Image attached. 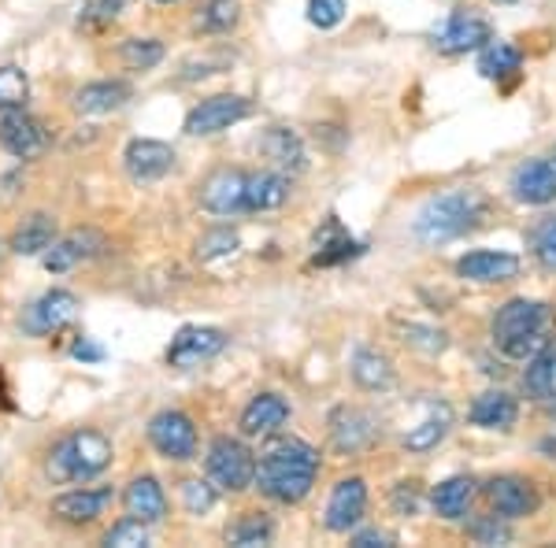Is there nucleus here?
Instances as JSON below:
<instances>
[{
  "label": "nucleus",
  "mask_w": 556,
  "mask_h": 548,
  "mask_svg": "<svg viewBox=\"0 0 556 548\" xmlns=\"http://www.w3.org/2000/svg\"><path fill=\"white\" fill-rule=\"evenodd\" d=\"M0 149L15 160H38L49 149V133L26 107H0Z\"/></svg>",
  "instance_id": "9"
},
{
  "label": "nucleus",
  "mask_w": 556,
  "mask_h": 548,
  "mask_svg": "<svg viewBox=\"0 0 556 548\" xmlns=\"http://www.w3.org/2000/svg\"><path fill=\"white\" fill-rule=\"evenodd\" d=\"M260 152L267 156V164L290 178L308 167V152H304L301 133L290 127H267L264 138H260Z\"/></svg>",
  "instance_id": "22"
},
{
  "label": "nucleus",
  "mask_w": 556,
  "mask_h": 548,
  "mask_svg": "<svg viewBox=\"0 0 556 548\" xmlns=\"http://www.w3.org/2000/svg\"><path fill=\"white\" fill-rule=\"evenodd\" d=\"M523 393L538 404L556 400V341L549 348H542L538 356L527 359L523 371Z\"/></svg>",
  "instance_id": "29"
},
{
  "label": "nucleus",
  "mask_w": 556,
  "mask_h": 548,
  "mask_svg": "<svg viewBox=\"0 0 556 548\" xmlns=\"http://www.w3.org/2000/svg\"><path fill=\"white\" fill-rule=\"evenodd\" d=\"M312 248H316V253H312V267H338L364 253V245L342 227L338 215L323 219V227L316 230V238H312Z\"/></svg>",
  "instance_id": "19"
},
{
  "label": "nucleus",
  "mask_w": 556,
  "mask_h": 548,
  "mask_svg": "<svg viewBox=\"0 0 556 548\" xmlns=\"http://www.w3.org/2000/svg\"><path fill=\"white\" fill-rule=\"evenodd\" d=\"M486 500H490V511L508 523L516 519H527L538 511V489L531 479H519V474H497V479L486 482Z\"/></svg>",
  "instance_id": "11"
},
{
  "label": "nucleus",
  "mask_w": 556,
  "mask_h": 548,
  "mask_svg": "<svg viewBox=\"0 0 556 548\" xmlns=\"http://www.w3.org/2000/svg\"><path fill=\"white\" fill-rule=\"evenodd\" d=\"M123 508H127V515L141 519V523H149V526L164 523V515H167L164 485L152 479V474H138V479L127 485V493H123Z\"/></svg>",
  "instance_id": "24"
},
{
  "label": "nucleus",
  "mask_w": 556,
  "mask_h": 548,
  "mask_svg": "<svg viewBox=\"0 0 556 548\" xmlns=\"http://www.w3.org/2000/svg\"><path fill=\"white\" fill-rule=\"evenodd\" d=\"M119 60L130 71H152L160 60H164V44H160L156 38H130V41H123Z\"/></svg>",
  "instance_id": "37"
},
{
  "label": "nucleus",
  "mask_w": 556,
  "mask_h": 548,
  "mask_svg": "<svg viewBox=\"0 0 556 548\" xmlns=\"http://www.w3.org/2000/svg\"><path fill=\"white\" fill-rule=\"evenodd\" d=\"M538 448H542V453L549 456V460H556V437H545V442L538 445Z\"/></svg>",
  "instance_id": "50"
},
{
  "label": "nucleus",
  "mask_w": 556,
  "mask_h": 548,
  "mask_svg": "<svg viewBox=\"0 0 556 548\" xmlns=\"http://www.w3.org/2000/svg\"><path fill=\"white\" fill-rule=\"evenodd\" d=\"M353 545L356 548H390L393 537L382 534V530H364V534H353Z\"/></svg>",
  "instance_id": "48"
},
{
  "label": "nucleus",
  "mask_w": 556,
  "mask_h": 548,
  "mask_svg": "<svg viewBox=\"0 0 556 548\" xmlns=\"http://www.w3.org/2000/svg\"><path fill=\"white\" fill-rule=\"evenodd\" d=\"M493 41V26L482 20V15H475L471 8H464V12H456L450 23L438 30V52H445V56H464V52H479L482 44Z\"/></svg>",
  "instance_id": "14"
},
{
  "label": "nucleus",
  "mask_w": 556,
  "mask_h": 548,
  "mask_svg": "<svg viewBox=\"0 0 556 548\" xmlns=\"http://www.w3.org/2000/svg\"><path fill=\"white\" fill-rule=\"evenodd\" d=\"M245 170H230V167H223V170H215V175L204 178V186H201V208L204 212H212V215H241L245 212Z\"/></svg>",
  "instance_id": "17"
},
{
  "label": "nucleus",
  "mask_w": 556,
  "mask_h": 548,
  "mask_svg": "<svg viewBox=\"0 0 556 548\" xmlns=\"http://www.w3.org/2000/svg\"><path fill=\"white\" fill-rule=\"evenodd\" d=\"M156 4H178V0H156Z\"/></svg>",
  "instance_id": "52"
},
{
  "label": "nucleus",
  "mask_w": 556,
  "mask_h": 548,
  "mask_svg": "<svg viewBox=\"0 0 556 548\" xmlns=\"http://www.w3.org/2000/svg\"><path fill=\"white\" fill-rule=\"evenodd\" d=\"M238 245H241V241H238L235 230H230V227H215V230L204 233L201 241H197V259L212 264V259H219V256H230Z\"/></svg>",
  "instance_id": "40"
},
{
  "label": "nucleus",
  "mask_w": 556,
  "mask_h": 548,
  "mask_svg": "<svg viewBox=\"0 0 556 548\" xmlns=\"http://www.w3.org/2000/svg\"><path fill=\"white\" fill-rule=\"evenodd\" d=\"M493 4H516V0H493Z\"/></svg>",
  "instance_id": "51"
},
{
  "label": "nucleus",
  "mask_w": 556,
  "mask_h": 548,
  "mask_svg": "<svg viewBox=\"0 0 556 548\" xmlns=\"http://www.w3.org/2000/svg\"><path fill=\"white\" fill-rule=\"evenodd\" d=\"M401 341L412 348H419V353H427V356H438V353L450 348V334L438 330V327H424V322H405V327H401Z\"/></svg>",
  "instance_id": "38"
},
{
  "label": "nucleus",
  "mask_w": 556,
  "mask_h": 548,
  "mask_svg": "<svg viewBox=\"0 0 556 548\" xmlns=\"http://www.w3.org/2000/svg\"><path fill=\"white\" fill-rule=\"evenodd\" d=\"M468 537L475 545H508L513 541V530H508V519L501 515H482L468 526Z\"/></svg>",
  "instance_id": "41"
},
{
  "label": "nucleus",
  "mask_w": 556,
  "mask_h": 548,
  "mask_svg": "<svg viewBox=\"0 0 556 548\" xmlns=\"http://www.w3.org/2000/svg\"><path fill=\"white\" fill-rule=\"evenodd\" d=\"M71 356L83 359V364H101V359H104V348H101V345H93L89 337H78L75 345H71Z\"/></svg>",
  "instance_id": "47"
},
{
  "label": "nucleus",
  "mask_w": 556,
  "mask_h": 548,
  "mask_svg": "<svg viewBox=\"0 0 556 548\" xmlns=\"http://www.w3.org/2000/svg\"><path fill=\"white\" fill-rule=\"evenodd\" d=\"M490 330H493V345L501 348V356L519 359V364H527V359L538 356L542 348H549L556 341L553 308L542 301H527V296H516V301L501 304Z\"/></svg>",
  "instance_id": "2"
},
{
  "label": "nucleus",
  "mask_w": 556,
  "mask_h": 548,
  "mask_svg": "<svg viewBox=\"0 0 556 548\" xmlns=\"http://www.w3.org/2000/svg\"><path fill=\"white\" fill-rule=\"evenodd\" d=\"M26 97H30V78H26V71L15 64L0 67V107H23Z\"/></svg>",
  "instance_id": "39"
},
{
  "label": "nucleus",
  "mask_w": 556,
  "mask_h": 548,
  "mask_svg": "<svg viewBox=\"0 0 556 548\" xmlns=\"http://www.w3.org/2000/svg\"><path fill=\"white\" fill-rule=\"evenodd\" d=\"M345 12H349L345 0H308V23L319 26V30H334L345 20Z\"/></svg>",
  "instance_id": "44"
},
{
  "label": "nucleus",
  "mask_w": 556,
  "mask_h": 548,
  "mask_svg": "<svg viewBox=\"0 0 556 548\" xmlns=\"http://www.w3.org/2000/svg\"><path fill=\"white\" fill-rule=\"evenodd\" d=\"M513 196L519 204H553L556 201V156L527 160L513 170Z\"/></svg>",
  "instance_id": "16"
},
{
  "label": "nucleus",
  "mask_w": 556,
  "mask_h": 548,
  "mask_svg": "<svg viewBox=\"0 0 556 548\" xmlns=\"http://www.w3.org/2000/svg\"><path fill=\"white\" fill-rule=\"evenodd\" d=\"M75 316H78V296L67 290H49L26 308L23 330L30 337H49V334H60L64 327H71Z\"/></svg>",
  "instance_id": "10"
},
{
  "label": "nucleus",
  "mask_w": 556,
  "mask_h": 548,
  "mask_svg": "<svg viewBox=\"0 0 556 548\" xmlns=\"http://www.w3.org/2000/svg\"><path fill=\"white\" fill-rule=\"evenodd\" d=\"M275 537V523L267 511H245L235 526L227 530V541L238 548H260V545H271Z\"/></svg>",
  "instance_id": "34"
},
{
  "label": "nucleus",
  "mask_w": 556,
  "mask_h": 548,
  "mask_svg": "<svg viewBox=\"0 0 556 548\" xmlns=\"http://www.w3.org/2000/svg\"><path fill=\"white\" fill-rule=\"evenodd\" d=\"M108 248V238L101 230L86 227V230H71L67 238H56L49 248H45V271L52 275H64V271H75L78 264L86 259L101 256Z\"/></svg>",
  "instance_id": "12"
},
{
  "label": "nucleus",
  "mask_w": 556,
  "mask_h": 548,
  "mask_svg": "<svg viewBox=\"0 0 556 548\" xmlns=\"http://www.w3.org/2000/svg\"><path fill=\"white\" fill-rule=\"evenodd\" d=\"M123 164L134 182H160L175 170V149L156 138H134L123 149Z\"/></svg>",
  "instance_id": "15"
},
{
  "label": "nucleus",
  "mask_w": 556,
  "mask_h": 548,
  "mask_svg": "<svg viewBox=\"0 0 556 548\" xmlns=\"http://www.w3.org/2000/svg\"><path fill=\"white\" fill-rule=\"evenodd\" d=\"M130 101V86L127 82H89L75 93V107L83 115H108L119 112Z\"/></svg>",
  "instance_id": "30"
},
{
  "label": "nucleus",
  "mask_w": 556,
  "mask_h": 548,
  "mask_svg": "<svg viewBox=\"0 0 556 548\" xmlns=\"http://www.w3.org/2000/svg\"><path fill=\"white\" fill-rule=\"evenodd\" d=\"M149 442L164 460L186 463L197 456V426H193V419L178 408L156 411V416L149 419Z\"/></svg>",
  "instance_id": "6"
},
{
  "label": "nucleus",
  "mask_w": 556,
  "mask_h": 548,
  "mask_svg": "<svg viewBox=\"0 0 556 548\" xmlns=\"http://www.w3.org/2000/svg\"><path fill=\"white\" fill-rule=\"evenodd\" d=\"M56 241V222L52 215L45 212H34L30 219H23L20 227L12 233V253L20 256H45V248Z\"/></svg>",
  "instance_id": "31"
},
{
  "label": "nucleus",
  "mask_w": 556,
  "mask_h": 548,
  "mask_svg": "<svg viewBox=\"0 0 556 548\" xmlns=\"http://www.w3.org/2000/svg\"><path fill=\"white\" fill-rule=\"evenodd\" d=\"M390 505L397 515H416L419 511V482H397L390 493Z\"/></svg>",
  "instance_id": "46"
},
{
  "label": "nucleus",
  "mask_w": 556,
  "mask_h": 548,
  "mask_svg": "<svg viewBox=\"0 0 556 548\" xmlns=\"http://www.w3.org/2000/svg\"><path fill=\"white\" fill-rule=\"evenodd\" d=\"M290 201V175L282 170H256V175L245 178V212H275Z\"/></svg>",
  "instance_id": "26"
},
{
  "label": "nucleus",
  "mask_w": 556,
  "mask_h": 548,
  "mask_svg": "<svg viewBox=\"0 0 556 548\" xmlns=\"http://www.w3.org/2000/svg\"><path fill=\"white\" fill-rule=\"evenodd\" d=\"M319 474V453L301 437H278L256 463V489L275 505H301Z\"/></svg>",
  "instance_id": "1"
},
{
  "label": "nucleus",
  "mask_w": 556,
  "mask_h": 548,
  "mask_svg": "<svg viewBox=\"0 0 556 548\" xmlns=\"http://www.w3.org/2000/svg\"><path fill=\"white\" fill-rule=\"evenodd\" d=\"M456 275L468 282L493 285V282H513L519 275V256L513 253H490V248H475V253L456 259Z\"/></svg>",
  "instance_id": "21"
},
{
  "label": "nucleus",
  "mask_w": 556,
  "mask_h": 548,
  "mask_svg": "<svg viewBox=\"0 0 556 548\" xmlns=\"http://www.w3.org/2000/svg\"><path fill=\"white\" fill-rule=\"evenodd\" d=\"M112 456L115 448L101 430H75L64 442L52 445L49 460H45V474L60 485H78L104 474L112 467Z\"/></svg>",
  "instance_id": "4"
},
{
  "label": "nucleus",
  "mask_w": 556,
  "mask_h": 548,
  "mask_svg": "<svg viewBox=\"0 0 556 548\" xmlns=\"http://www.w3.org/2000/svg\"><path fill=\"white\" fill-rule=\"evenodd\" d=\"M490 215V201L479 190H453L442 196H430L424 208L416 212V238L424 245H445V241L464 238L468 230L482 227V219Z\"/></svg>",
  "instance_id": "3"
},
{
  "label": "nucleus",
  "mask_w": 556,
  "mask_h": 548,
  "mask_svg": "<svg viewBox=\"0 0 556 548\" xmlns=\"http://www.w3.org/2000/svg\"><path fill=\"white\" fill-rule=\"evenodd\" d=\"M349 371H353V382L367 393H379L393 385V364L382 353H375V348H361L353 356V364H349Z\"/></svg>",
  "instance_id": "33"
},
{
  "label": "nucleus",
  "mask_w": 556,
  "mask_h": 548,
  "mask_svg": "<svg viewBox=\"0 0 556 548\" xmlns=\"http://www.w3.org/2000/svg\"><path fill=\"white\" fill-rule=\"evenodd\" d=\"M364 515H367V482L356 479V474L353 479H342L330 489L323 523H327L330 534H349V530L364 523Z\"/></svg>",
  "instance_id": "13"
},
{
  "label": "nucleus",
  "mask_w": 556,
  "mask_h": 548,
  "mask_svg": "<svg viewBox=\"0 0 556 548\" xmlns=\"http://www.w3.org/2000/svg\"><path fill=\"white\" fill-rule=\"evenodd\" d=\"M450 426H453V408L445 400H430L427 404V416L419 419L416 426H408L405 448H408V453H430V448H438V445L445 442Z\"/></svg>",
  "instance_id": "28"
},
{
  "label": "nucleus",
  "mask_w": 556,
  "mask_h": 548,
  "mask_svg": "<svg viewBox=\"0 0 556 548\" xmlns=\"http://www.w3.org/2000/svg\"><path fill=\"white\" fill-rule=\"evenodd\" d=\"M330 442L345 456L364 453V448L375 442V419L367 416L364 408L342 404V408H334V416H330Z\"/></svg>",
  "instance_id": "20"
},
{
  "label": "nucleus",
  "mask_w": 556,
  "mask_h": 548,
  "mask_svg": "<svg viewBox=\"0 0 556 548\" xmlns=\"http://www.w3.org/2000/svg\"><path fill=\"white\" fill-rule=\"evenodd\" d=\"M519 67H523V52L513 41H486L479 49V75L490 78V82L519 75Z\"/></svg>",
  "instance_id": "32"
},
{
  "label": "nucleus",
  "mask_w": 556,
  "mask_h": 548,
  "mask_svg": "<svg viewBox=\"0 0 556 548\" xmlns=\"http://www.w3.org/2000/svg\"><path fill=\"white\" fill-rule=\"evenodd\" d=\"M471 505H475V479H468V474H453V479L438 482L434 489H430V508H434V515L445 519V523L468 519Z\"/></svg>",
  "instance_id": "25"
},
{
  "label": "nucleus",
  "mask_w": 556,
  "mask_h": 548,
  "mask_svg": "<svg viewBox=\"0 0 556 548\" xmlns=\"http://www.w3.org/2000/svg\"><path fill=\"white\" fill-rule=\"evenodd\" d=\"M119 12H123V0H83V15H78V23L83 26H108Z\"/></svg>",
  "instance_id": "45"
},
{
  "label": "nucleus",
  "mask_w": 556,
  "mask_h": 548,
  "mask_svg": "<svg viewBox=\"0 0 556 548\" xmlns=\"http://www.w3.org/2000/svg\"><path fill=\"white\" fill-rule=\"evenodd\" d=\"M531 253L545 271L556 275V215H542L531 227Z\"/></svg>",
  "instance_id": "36"
},
{
  "label": "nucleus",
  "mask_w": 556,
  "mask_h": 548,
  "mask_svg": "<svg viewBox=\"0 0 556 548\" xmlns=\"http://www.w3.org/2000/svg\"><path fill=\"white\" fill-rule=\"evenodd\" d=\"M290 422V400L278 393H260L241 411V434L245 437H275Z\"/></svg>",
  "instance_id": "23"
},
{
  "label": "nucleus",
  "mask_w": 556,
  "mask_h": 548,
  "mask_svg": "<svg viewBox=\"0 0 556 548\" xmlns=\"http://www.w3.org/2000/svg\"><path fill=\"white\" fill-rule=\"evenodd\" d=\"M112 500H115L112 485H101V489H71V493H64V497L52 500L49 511L67 526H89V523H97L108 508H112Z\"/></svg>",
  "instance_id": "18"
},
{
  "label": "nucleus",
  "mask_w": 556,
  "mask_h": 548,
  "mask_svg": "<svg viewBox=\"0 0 556 548\" xmlns=\"http://www.w3.org/2000/svg\"><path fill=\"white\" fill-rule=\"evenodd\" d=\"M15 404H12V390H8V374L0 371V411H12Z\"/></svg>",
  "instance_id": "49"
},
{
  "label": "nucleus",
  "mask_w": 556,
  "mask_h": 548,
  "mask_svg": "<svg viewBox=\"0 0 556 548\" xmlns=\"http://www.w3.org/2000/svg\"><path fill=\"white\" fill-rule=\"evenodd\" d=\"M204 467H208V482L219 493H245L256 482V456L238 437H215Z\"/></svg>",
  "instance_id": "5"
},
{
  "label": "nucleus",
  "mask_w": 556,
  "mask_h": 548,
  "mask_svg": "<svg viewBox=\"0 0 556 548\" xmlns=\"http://www.w3.org/2000/svg\"><path fill=\"white\" fill-rule=\"evenodd\" d=\"M241 20L238 0H204V8L197 12V30L201 34H227L235 30Z\"/></svg>",
  "instance_id": "35"
},
{
  "label": "nucleus",
  "mask_w": 556,
  "mask_h": 548,
  "mask_svg": "<svg viewBox=\"0 0 556 548\" xmlns=\"http://www.w3.org/2000/svg\"><path fill=\"white\" fill-rule=\"evenodd\" d=\"M249 115H253V101H249V97L219 93L190 107V115H186V133H190V138H212V133L230 130L235 123L249 119Z\"/></svg>",
  "instance_id": "7"
},
{
  "label": "nucleus",
  "mask_w": 556,
  "mask_h": 548,
  "mask_svg": "<svg viewBox=\"0 0 556 548\" xmlns=\"http://www.w3.org/2000/svg\"><path fill=\"white\" fill-rule=\"evenodd\" d=\"M104 545H115V548H134V545H149V523H141V519H119L112 530L104 534Z\"/></svg>",
  "instance_id": "43"
},
{
  "label": "nucleus",
  "mask_w": 556,
  "mask_h": 548,
  "mask_svg": "<svg viewBox=\"0 0 556 548\" xmlns=\"http://www.w3.org/2000/svg\"><path fill=\"white\" fill-rule=\"evenodd\" d=\"M215 500H219V489H215L212 482H201V479L182 482V505L190 515H208L215 508Z\"/></svg>",
  "instance_id": "42"
},
{
  "label": "nucleus",
  "mask_w": 556,
  "mask_h": 548,
  "mask_svg": "<svg viewBox=\"0 0 556 548\" xmlns=\"http://www.w3.org/2000/svg\"><path fill=\"white\" fill-rule=\"evenodd\" d=\"M468 419L482 430H513L519 419V400L505 390H486L475 397Z\"/></svg>",
  "instance_id": "27"
},
{
  "label": "nucleus",
  "mask_w": 556,
  "mask_h": 548,
  "mask_svg": "<svg viewBox=\"0 0 556 548\" xmlns=\"http://www.w3.org/2000/svg\"><path fill=\"white\" fill-rule=\"evenodd\" d=\"M230 345V337L219 327H182L167 345V364L178 371H193V367L208 364Z\"/></svg>",
  "instance_id": "8"
}]
</instances>
